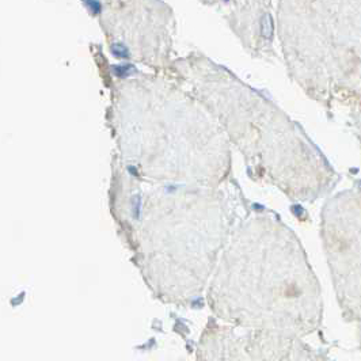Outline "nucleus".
Segmentation results:
<instances>
[{"mask_svg": "<svg viewBox=\"0 0 361 361\" xmlns=\"http://www.w3.org/2000/svg\"><path fill=\"white\" fill-rule=\"evenodd\" d=\"M83 3L86 4V7L88 8L90 11L94 12V14L100 12V4H99L98 0H83Z\"/></svg>", "mask_w": 361, "mask_h": 361, "instance_id": "nucleus-3", "label": "nucleus"}, {"mask_svg": "<svg viewBox=\"0 0 361 361\" xmlns=\"http://www.w3.org/2000/svg\"><path fill=\"white\" fill-rule=\"evenodd\" d=\"M111 52L114 53L117 57H128V49L125 48L122 43H114L111 46Z\"/></svg>", "mask_w": 361, "mask_h": 361, "instance_id": "nucleus-2", "label": "nucleus"}, {"mask_svg": "<svg viewBox=\"0 0 361 361\" xmlns=\"http://www.w3.org/2000/svg\"><path fill=\"white\" fill-rule=\"evenodd\" d=\"M261 34L266 39H270L273 36V19L269 14H265L261 19Z\"/></svg>", "mask_w": 361, "mask_h": 361, "instance_id": "nucleus-1", "label": "nucleus"}]
</instances>
